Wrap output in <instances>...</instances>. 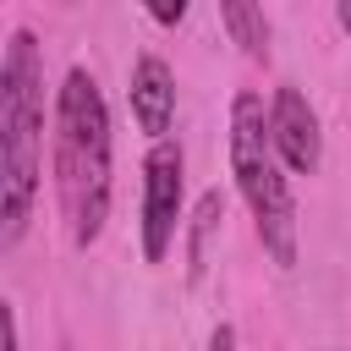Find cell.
I'll return each mask as SVG.
<instances>
[{
  "label": "cell",
  "mask_w": 351,
  "mask_h": 351,
  "mask_svg": "<svg viewBox=\"0 0 351 351\" xmlns=\"http://www.w3.org/2000/svg\"><path fill=\"white\" fill-rule=\"evenodd\" d=\"M0 329H5V351H22V324H16V302H0Z\"/></svg>",
  "instance_id": "obj_9"
},
{
  "label": "cell",
  "mask_w": 351,
  "mask_h": 351,
  "mask_svg": "<svg viewBox=\"0 0 351 351\" xmlns=\"http://www.w3.org/2000/svg\"><path fill=\"white\" fill-rule=\"evenodd\" d=\"M324 351H335V346H324Z\"/></svg>",
  "instance_id": "obj_13"
},
{
  "label": "cell",
  "mask_w": 351,
  "mask_h": 351,
  "mask_svg": "<svg viewBox=\"0 0 351 351\" xmlns=\"http://www.w3.org/2000/svg\"><path fill=\"white\" fill-rule=\"evenodd\" d=\"M181 225H186V154L176 137H165L143 159V258L165 263Z\"/></svg>",
  "instance_id": "obj_4"
},
{
  "label": "cell",
  "mask_w": 351,
  "mask_h": 351,
  "mask_svg": "<svg viewBox=\"0 0 351 351\" xmlns=\"http://www.w3.org/2000/svg\"><path fill=\"white\" fill-rule=\"evenodd\" d=\"M269 137H274V154L291 176H313L324 165V132H318V110L307 104L302 88L280 82L274 99H269Z\"/></svg>",
  "instance_id": "obj_5"
},
{
  "label": "cell",
  "mask_w": 351,
  "mask_h": 351,
  "mask_svg": "<svg viewBox=\"0 0 351 351\" xmlns=\"http://www.w3.org/2000/svg\"><path fill=\"white\" fill-rule=\"evenodd\" d=\"M335 22H340V27L351 33V0H340V5H335Z\"/></svg>",
  "instance_id": "obj_12"
},
{
  "label": "cell",
  "mask_w": 351,
  "mask_h": 351,
  "mask_svg": "<svg viewBox=\"0 0 351 351\" xmlns=\"http://www.w3.org/2000/svg\"><path fill=\"white\" fill-rule=\"evenodd\" d=\"M230 176H236V192H241V203L258 225V241H263L269 263L296 269V252H302L296 197H291L285 165H280L274 137H269V104L252 88H241L230 99Z\"/></svg>",
  "instance_id": "obj_3"
},
{
  "label": "cell",
  "mask_w": 351,
  "mask_h": 351,
  "mask_svg": "<svg viewBox=\"0 0 351 351\" xmlns=\"http://www.w3.org/2000/svg\"><path fill=\"white\" fill-rule=\"evenodd\" d=\"M44 176V44L33 27H11L0 55V247L27 236Z\"/></svg>",
  "instance_id": "obj_2"
},
{
  "label": "cell",
  "mask_w": 351,
  "mask_h": 351,
  "mask_svg": "<svg viewBox=\"0 0 351 351\" xmlns=\"http://www.w3.org/2000/svg\"><path fill=\"white\" fill-rule=\"evenodd\" d=\"M219 214H225L219 192H203V197H197V208H192V225H186V274H192V280H203V263H208V236L219 230Z\"/></svg>",
  "instance_id": "obj_8"
},
{
  "label": "cell",
  "mask_w": 351,
  "mask_h": 351,
  "mask_svg": "<svg viewBox=\"0 0 351 351\" xmlns=\"http://www.w3.org/2000/svg\"><path fill=\"white\" fill-rule=\"evenodd\" d=\"M208 351H241V340H236V324H214V335H208Z\"/></svg>",
  "instance_id": "obj_10"
},
{
  "label": "cell",
  "mask_w": 351,
  "mask_h": 351,
  "mask_svg": "<svg viewBox=\"0 0 351 351\" xmlns=\"http://www.w3.org/2000/svg\"><path fill=\"white\" fill-rule=\"evenodd\" d=\"M219 22H225L230 44H241V55H247V60H269V16H263V5L219 0Z\"/></svg>",
  "instance_id": "obj_7"
},
{
  "label": "cell",
  "mask_w": 351,
  "mask_h": 351,
  "mask_svg": "<svg viewBox=\"0 0 351 351\" xmlns=\"http://www.w3.org/2000/svg\"><path fill=\"white\" fill-rule=\"evenodd\" d=\"M126 99H132V121H137L154 143H165L170 126H176V71L165 66V55L143 49V55L132 60Z\"/></svg>",
  "instance_id": "obj_6"
},
{
  "label": "cell",
  "mask_w": 351,
  "mask_h": 351,
  "mask_svg": "<svg viewBox=\"0 0 351 351\" xmlns=\"http://www.w3.org/2000/svg\"><path fill=\"white\" fill-rule=\"evenodd\" d=\"M148 16H154V22H165V27H176V22L186 16V5H181V0H176V5H148Z\"/></svg>",
  "instance_id": "obj_11"
},
{
  "label": "cell",
  "mask_w": 351,
  "mask_h": 351,
  "mask_svg": "<svg viewBox=\"0 0 351 351\" xmlns=\"http://www.w3.org/2000/svg\"><path fill=\"white\" fill-rule=\"evenodd\" d=\"M49 165H55V197L66 214L71 247H93L110 219L115 197V137H110V104L99 93V77L88 66H66L49 110Z\"/></svg>",
  "instance_id": "obj_1"
}]
</instances>
